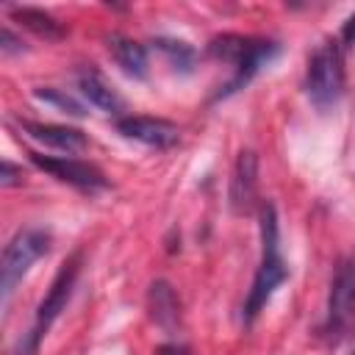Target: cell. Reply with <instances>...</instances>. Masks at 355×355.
<instances>
[{"instance_id":"1","label":"cell","mask_w":355,"mask_h":355,"mask_svg":"<svg viewBox=\"0 0 355 355\" xmlns=\"http://www.w3.org/2000/svg\"><path fill=\"white\" fill-rule=\"evenodd\" d=\"M288 280L286 258L280 255V222L277 208L272 202L261 205V263L255 269L252 286L244 300V324H252L258 313L266 308L272 294Z\"/></svg>"},{"instance_id":"2","label":"cell","mask_w":355,"mask_h":355,"mask_svg":"<svg viewBox=\"0 0 355 355\" xmlns=\"http://www.w3.org/2000/svg\"><path fill=\"white\" fill-rule=\"evenodd\" d=\"M277 42L269 39H255V36H239V33H222L216 39L208 42V53L216 61H227L233 67V78L216 92L214 100H222L239 89H244L258 72L261 67H266L275 55H277Z\"/></svg>"},{"instance_id":"3","label":"cell","mask_w":355,"mask_h":355,"mask_svg":"<svg viewBox=\"0 0 355 355\" xmlns=\"http://www.w3.org/2000/svg\"><path fill=\"white\" fill-rule=\"evenodd\" d=\"M347 72H344V53L341 44L327 39L308 55L305 69V94L316 108H333L344 94Z\"/></svg>"},{"instance_id":"4","label":"cell","mask_w":355,"mask_h":355,"mask_svg":"<svg viewBox=\"0 0 355 355\" xmlns=\"http://www.w3.org/2000/svg\"><path fill=\"white\" fill-rule=\"evenodd\" d=\"M47 250H50V233L42 230V227H25L6 244L3 258H0V297H3V305L11 300L14 288L22 283L28 269Z\"/></svg>"},{"instance_id":"5","label":"cell","mask_w":355,"mask_h":355,"mask_svg":"<svg viewBox=\"0 0 355 355\" xmlns=\"http://www.w3.org/2000/svg\"><path fill=\"white\" fill-rule=\"evenodd\" d=\"M355 324V258H341L333 269L330 294H327V319L324 336L341 341Z\"/></svg>"},{"instance_id":"6","label":"cell","mask_w":355,"mask_h":355,"mask_svg":"<svg viewBox=\"0 0 355 355\" xmlns=\"http://www.w3.org/2000/svg\"><path fill=\"white\" fill-rule=\"evenodd\" d=\"M80 261H83V255H80V252H72V255L61 263L58 275L53 277L50 291L44 294V300H42L39 308H36V319H33L31 336H28V341H25V349H28V352H33V349L39 347L42 336L53 327V322H55V319L61 316V311L67 308V302H69V297H72V288H75V280H78V275H80Z\"/></svg>"},{"instance_id":"7","label":"cell","mask_w":355,"mask_h":355,"mask_svg":"<svg viewBox=\"0 0 355 355\" xmlns=\"http://www.w3.org/2000/svg\"><path fill=\"white\" fill-rule=\"evenodd\" d=\"M31 161L50 172L55 180L67 183V186H75L80 191H100V189H108V178L89 161H78V158H55V155H42V153H31Z\"/></svg>"},{"instance_id":"8","label":"cell","mask_w":355,"mask_h":355,"mask_svg":"<svg viewBox=\"0 0 355 355\" xmlns=\"http://www.w3.org/2000/svg\"><path fill=\"white\" fill-rule=\"evenodd\" d=\"M116 130L125 139H133V141H141V144L158 147V150L175 147L180 141V128L175 122H169V119H161V116L125 114V116L116 119Z\"/></svg>"},{"instance_id":"9","label":"cell","mask_w":355,"mask_h":355,"mask_svg":"<svg viewBox=\"0 0 355 355\" xmlns=\"http://www.w3.org/2000/svg\"><path fill=\"white\" fill-rule=\"evenodd\" d=\"M227 197H230L233 214H250L255 208V197H258V155H255V150L239 153V158L233 164Z\"/></svg>"},{"instance_id":"10","label":"cell","mask_w":355,"mask_h":355,"mask_svg":"<svg viewBox=\"0 0 355 355\" xmlns=\"http://www.w3.org/2000/svg\"><path fill=\"white\" fill-rule=\"evenodd\" d=\"M17 125L39 144L44 147H53V150H61L67 155L72 153H80L86 150V133L78 130V128H69V125H50V122H33V119H17Z\"/></svg>"},{"instance_id":"11","label":"cell","mask_w":355,"mask_h":355,"mask_svg":"<svg viewBox=\"0 0 355 355\" xmlns=\"http://www.w3.org/2000/svg\"><path fill=\"white\" fill-rule=\"evenodd\" d=\"M78 86H80V92H83V97L94 105V108H100V111H105V114H111V116H125V100H122V94L97 72V69H92V67H86V69H80L78 72Z\"/></svg>"},{"instance_id":"12","label":"cell","mask_w":355,"mask_h":355,"mask_svg":"<svg viewBox=\"0 0 355 355\" xmlns=\"http://www.w3.org/2000/svg\"><path fill=\"white\" fill-rule=\"evenodd\" d=\"M108 53L125 75H130L136 80L147 78V47L141 42L122 36V33H114V36H108Z\"/></svg>"},{"instance_id":"13","label":"cell","mask_w":355,"mask_h":355,"mask_svg":"<svg viewBox=\"0 0 355 355\" xmlns=\"http://www.w3.org/2000/svg\"><path fill=\"white\" fill-rule=\"evenodd\" d=\"M147 305H150V316L155 319V324H161L164 330H172L180 322V300L175 294V288L166 280H155L150 286L147 294Z\"/></svg>"},{"instance_id":"14","label":"cell","mask_w":355,"mask_h":355,"mask_svg":"<svg viewBox=\"0 0 355 355\" xmlns=\"http://www.w3.org/2000/svg\"><path fill=\"white\" fill-rule=\"evenodd\" d=\"M11 11V17L19 22V25H25L28 31H33L36 36H42V39H61L67 31H64V25L53 17V14H47V11H42V8H31V6H14V8H8Z\"/></svg>"},{"instance_id":"15","label":"cell","mask_w":355,"mask_h":355,"mask_svg":"<svg viewBox=\"0 0 355 355\" xmlns=\"http://www.w3.org/2000/svg\"><path fill=\"white\" fill-rule=\"evenodd\" d=\"M150 44H153V50H158V53L169 61V67H172L175 72H191L194 64H197V50H194L189 42H183V39L155 36Z\"/></svg>"},{"instance_id":"16","label":"cell","mask_w":355,"mask_h":355,"mask_svg":"<svg viewBox=\"0 0 355 355\" xmlns=\"http://www.w3.org/2000/svg\"><path fill=\"white\" fill-rule=\"evenodd\" d=\"M33 97L53 105V108H61L64 114H72V116H86V108L80 100H75L72 94H67L64 89H53V86H39L33 89Z\"/></svg>"},{"instance_id":"17","label":"cell","mask_w":355,"mask_h":355,"mask_svg":"<svg viewBox=\"0 0 355 355\" xmlns=\"http://www.w3.org/2000/svg\"><path fill=\"white\" fill-rule=\"evenodd\" d=\"M22 183V169L17 164H11L8 158H3L0 164V186L8 189V186H19Z\"/></svg>"},{"instance_id":"18","label":"cell","mask_w":355,"mask_h":355,"mask_svg":"<svg viewBox=\"0 0 355 355\" xmlns=\"http://www.w3.org/2000/svg\"><path fill=\"white\" fill-rule=\"evenodd\" d=\"M0 50H3L6 55H11V53H22V42L14 36V31H11L8 25L0 31Z\"/></svg>"},{"instance_id":"19","label":"cell","mask_w":355,"mask_h":355,"mask_svg":"<svg viewBox=\"0 0 355 355\" xmlns=\"http://www.w3.org/2000/svg\"><path fill=\"white\" fill-rule=\"evenodd\" d=\"M341 42L347 44V47H355V11L344 19V25H341Z\"/></svg>"},{"instance_id":"20","label":"cell","mask_w":355,"mask_h":355,"mask_svg":"<svg viewBox=\"0 0 355 355\" xmlns=\"http://www.w3.org/2000/svg\"><path fill=\"white\" fill-rule=\"evenodd\" d=\"M158 355H189V349L186 347H178V344H164L158 349Z\"/></svg>"},{"instance_id":"21","label":"cell","mask_w":355,"mask_h":355,"mask_svg":"<svg viewBox=\"0 0 355 355\" xmlns=\"http://www.w3.org/2000/svg\"><path fill=\"white\" fill-rule=\"evenodd\" d=\"M352 355H355V352H352Z\"/></svg>"}]
</instances>
